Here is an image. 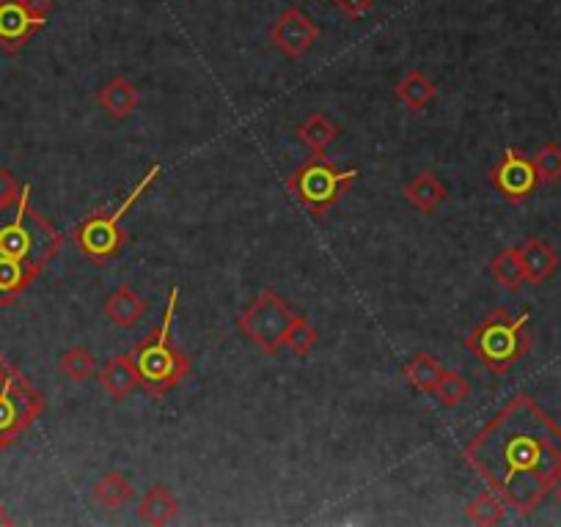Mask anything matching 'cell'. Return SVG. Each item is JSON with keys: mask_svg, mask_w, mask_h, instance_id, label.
<instances>
[{"mask_svg": "<svg viewBox=\"0 0 561 527\" xmlns=\"http://www.w3.org/2000/svg\"><path fill=\"white\" fill-rule=\"evenodd\" d=\"M319 39V28L306 12L301 9H287L281 17L272 23L270 42L278 52L287 58H303Z\"/></svg>", "mask_w": 561, "mask_h": 527, "instance_id": "obj_11", "label": "cell"}, {"mask_svg": "<svg viewBox=\"0 0 561 527\" xmlns=\"http://www.w3.org/2000/svg\"><path fill=\"white\" fill-rule=\"evenodd\" d=\"M317 338H319L317 330H314V327L308 325L301 314H297L295 319H292L290 332H287L284 347H290L295 354H308L314 347H317Z\"/></svg>", "mask_w": 561, "mask_h": 527, "instance_id": "obj_27", "label": "cell"}, {"mask_svg": "<svg viewBox=\"0 0 561 527\" xmlns=\"http://www.w3.org/2000/svg\"><path fill=\"white\" fill-rule=\"evenodd\" d=\"M553 492H556V497H559V503H561V478H559V483H556Z\"/></svg>", "mask_w": 561, "mask_h": 527, "instance_id": "obj_32", "label": "cell"}, {"mask_svg": "<svg viewBox=\"0 0 561 527\" xmlns=\"http://www.w3.org/2000/svg\"><path fill=\"white\" fill-rule=\"evenodd\" d=\"M7 525H14V519H12V516H9V511L3 508V505H0V527H7Z\"/></svg>", "mask_w": 561, "mask_h": 527, "instance_id": "obj_31", "label": "cell"}, {"mask_svg": "<svg viewBox=\"0 0 561 527\" xmlns=\"http://www.w3.org/2000/svg\"><path fill=\"white\" fill-rule=\"evenodd\" d=\"M176 305H179V286H171L160 327L149 332V336L130 352L138 376H141V387L147 393H152V396L168 393L171 387L179 385L187 376V371H190V363H187V358L179 352L174 338H171Z\"/></svg>", "mask_w": 561, "mask_h": 527, "instance_id": "obj_3", "label": "cell"}, {"mask_svg": "<svg viewBox=\"0 0 561 527\" xmlns=\"http://www.w3.org/2000/svg\"><path fill=\"white\" fill-rule=\"evenodd\" d=\"M36 272L25 264L12 261V258L0 256V305H14L20 294L36 281Z\"/></svg>", "mask_w": 561, "mask_h": 527, "instance_id": "obj_17", "label": "cell"}, {"mask_svg": "<svg viewBox=\"0 0 561 527\" xmlns=\"http://www.w3.org/2000/svg\"><path fill=\"white\" fill-rule=\"evenodd\" d=\"M160 174H163V165H152V168L141 176V181L132 187L130 196H127L114 212L89 214V218L74 229V242H78L80 253H85V256L94 258V261H108V258H114L116 253L121 250V245H125L121 220L130 214V209L141 201L143 192L154 185V179H157Z\"/></svg>", "mask_w": 561, "mask_h": 527, "instance_id": "obj_6", "label": "cell"}, {"mask_svg": "<svg viewBox=\"0 0 561 527\" xmlns=\"http://www.w3.org/2000/svg\"><path fill=\"white\" fill-rule=\"evenodd\" d=\"M61 245V231L31 203V185H23L14 201L0 203V256L25 264L39 276Z\"/></svg>", "mask_w": 561, "mask_h": 527, "instance_id": "obj_2", "label": "cell"}, {"mask_svg": "<svg viewBox=\"0 0 561 527\" xmlns=\"http://www.w3.org/2000/svg\"><path fill=\"white\" fill-rule=\"evenodd\" d=\"M443 407H459L471 399V385L457 371H443L441 382H437L435 393H432Z\"/></svg>", "mask_w": 561, "mask_h": 527, "instance_id": "obj_26", "label": "cell"}, {"mask_svg": "<svg viewBox=\"0 0 561 527\" xmlns=\"http://www.w3.org/2000/svg\"><path fill=\"white\" fill-rule=\"evenodd\" d=\"M336 12L344 20H361L374 9V0H334Z\"/></svg>", "mask_w": 561, "mask_h": 527, "instance_id": "obj_29", "label": "cell"}, {"mask_svg": "<svg viewBox=\"0 0 561 527\" xmlns=\"http://www.w3.org/2000/svg\"><path fill=\"white\" fill-rule=\"evenodd\" d=\"M58 368L63 371V376H69L72 382H89L91 376L97 374V358L94 352L85 347H72L61 354L58 360Z\"/></svg>", "mask_w": 561, "mask_h": 527, "instance_id": "obj_24", "label": "cell"}, {"mask_svg": "<svg viewBox=\"0 0 561 527\" xmlns=\"http://www.w3.org/2000/svg\"><path fill=\"white\" fill-rule=\"evenodd\" d=\"M94 497H97V503L105 505V508L110 511L121 508V505H127L132 500L130 478L119 470L105 472V476L97 481V487H94Z\"/></svg>", "mask_w": 561, "mask_h": 527, "instance_id": "obj_22", "label": "cell"}, {"mask_svg": "<svg viewBox=\"0 0 561 527\" xmlns=\"http://www.w3.org/2000/svg\"><path fill=\"white\" fill-rule=\"evenodd\" d=\"M147 314V300L130 286H119L110 292V297L105 300V316L114 321L116 327H136L138 321Z\"/></svg>", "mask_w": 561, "mask_h": 527, "instance_id": "obj_14", "label": "cell"}, {"mask_svg": "<svg viewBox=\"0 0 561 527\" xmlns=\"http://www.w3.org/2000/svg\"><path fill=\"white\" fill-rule=\"evenodd\" d=\"M528 347V314H510L506 308H495L482 325L474 327L468 336V349L484 368L495 374H506L515 363L526 358Z\"/></svg>", "mask_w": 561, "mask_h": 527, "instance_id": "obj_4", "label": "cell"}, {"mask_svg": "<svg viewBox=\"0 0 561 527\" xmlns=\"http://www.w3.org/2000/svg\"><path fill=\"white\" fill-rule=\"evenodd\" d=\"M493 187L510 201H523V198L531 196L539 187V174L537 165H534V157H526L517 149H506L501 163L493 168Z\"/></svg>", "mask_w": 561, "mask_h": 527, "instance_id": "obj_10", "label": "cell"}, {"mask_svg": "<svg viewBox=\"0 0 561 527\" xmlns=\"http://www.w3.org/2000/svg\"><path fill=\"white\" fill-rule=\"evenodd\" d=\"M521 258L528 283H545L548 278L556 276V270H559V253L553 250L550 242L539 239V236H531V239L523 242Z\"/></svg>", "mask_w": 561, "mask_h": 527, "instance_id": "obj_12", "label": "cell"}, {"mask_svg": "<svg viewBox=\"0 0 561 527\" xmlns=\"http://www.w3.org/2000/svg\"><path fill=\"white\" fill-rule=\"evenodd\" d=\"M295 316L297 314L287 305L284 297H278L272 289H265V292L248 305V311L239 316L237 325L261 352L276 354L284 347L287 332H290V325Z\"/></svg>", "mask_w": 561, "mask_h": 527, "instance_id": "obj_8", "label": "cell"}, {"mask_svg": "<svg viewBox=\"0 0 561 527\" xmlns=\"http://www.w3.org/2000/svg\"><path fill=\"white\" fill-rule=\"evenodd\" d=\"M405 198H408V203L413 209L430 214L435 212L441 203H446L448 190L435 174H419L416 179L408 181V187H405Z\"/></svg>", "mask_w": 561, "mask_h": 527, "instance_id": "obj_16", "label": "cell"}, {"mask_svg": "<svg viewBox=\"0 0 561 527\" xmlns=\"http://www.w3.org/2000/svg\"><path fill=\"white\" fill-rule=\"evenodd\" d=\"M358 168H339L323 154H314L308 163H303L295 174L290 176V190L303 209L312 214H325L347 190L352 179H358Z\"/></svg>", "mask_w": 561, "mask_h": 527, "instance_id": "obj_7", "label": "cell"}, {"mask_svg": "<svg viewBox=\"0 0 561 527\" xmlns=\"http://www.w3.org/2000/svg\"><path fill=\"white\" fill-rule=\"evenodd\" d=\"M534 165L542 181H559L561 179V147L556 143H545L537 154H534Z\"/></svg>", "mask_w": 561, "mask_h": 527, "instance_id": "obj_28", "label": "cell"}, {"mask_svg": "<svg viewBox=\"0 0 561 527\" xmlns=\"http://www.w3.org/2000/svg\"><path fill=\"white\" fill-rule=\"evenodd\" d=\"M437 89L435 83H432L430 78H426L424 72H408L402 80L397 83V96L399 102H402L405 107H410V110H426L430 107V102L435 99Z\"/></svg>", "mask_w": 561, "mask_h": 527, "instance_id": "obj_20", "label": "cell"}, {"mask_svg": "<svg viewBox=\"0 0 561 527\" xmlns=\"http://www.w3.org/2000/svg\"><path fill=\"white\" fill-rule=\"evenodd\" d=\"M100 385L114 401L127 399L136 387H141V376L132 363V354H119V358L108 360L100 371Z\"/></svg>", "mask_w": 561, "mask_h": 527, "instance_id": "obj_13", "label": "cell"}, {"mask_svg": "<svg viewBox=\"0 0 561 527\" xmlns=\"http://www.w3.org/2000/svg\"><path fill=\"white\" fill-rule=\"evenodd\" d=\"M490 270H493V278L510 292H517V289L526 283V270H523V258H521V247H506L501 250L499 256L493 258L490 264Z\"/></svg>", "mask_w": 561, "mask_h": 527, "instance_id": "obj_23", "label": "cell"}, {"mask_svg": "<svg viewBox=\"0 0 561 527\" xmlns=\"http://www.w3.org/2000/svg\"><path fill=\"white\" fill-rule=\"evenodd\" d=\"M20 190H23V185H20L17 176L9 168H0V203L14 201L20 196Z\"/></svg>", "mask_w": 561, "mask_h": 527, "instance_id": "obj_30", "label": "cell"}, {"mask_svg": "<svg viewBox=\"0 0 561 527\" xmlns=\"http://www.w3.org/2000/svg\"><path fill=\"white\" fill-rule=\"evenodd\" d=\"M339 136L341 129L336 127L325 113H312V116L297 127V138H301L314 154H325V149H328L330 143L339 141Z\"/></svg>", "mask_w": 561, "mask_h": 527, "instance_id": "obj_19", "label": "cell"}, {"mask_svg": "<svg viewBox=\"0 0 561 527\" xmlns=\"http://www.w3.org/2000/svg\"><path fill=\"white\" fill-rule=\"evenodd\" d=\"M52 0H0V50L14 56L47 25Z\"/></svg>", "mask_w": 561, "mask_h": 527, "instance_id": "obj_9", "label": "cell"}, {"mask_svg": "<svg viewBox=\"0 0 561 527\" xmlns=\"http://www.w3.org/2000/svg\"><path fill=\"white\" fill-rule=\"evenodd\" d=\"M443 371H446V368H443V365L437 363L432 354L419 352L416 358L408 360V365H405V379H408L410 385L416 387V390L430 393V396H432V393H435V387H437V382H441Z\"/></svg>", "mask_w": 561, "mask_h": 527, "instance_id": "obj_21", "label": "cell"}, {"mask_svg": "<svg viewBox=\"0 0 561 527\" xmlns=\"http://www.w3.org/2000/svg\"><path fill=\"white\" fill-rule=\"evenodd\" d=\"M45 410V396L0 352V450L12 448Z\"/></svg>", "mask_w": 561, "mask_h": 527, "instance_id": "obj_5", "label": "cell"}, {"mask_svg": "<svg viewBox=\"0 0 561 527\" xmlns=\"http://www.w3.org/2000/svg\"><path fill=\"white\" fill-rule=\"evenodd\" d=\"M463 459L506 508L528 516L553 494L561 478V426L528 393H517L474 434Z\"/></svg>", "mask_w": 561, "mask_h": 527, "instance_id": "obj_1", "label": "cell"}, {"mask_svg": "<svg viewBox=\"0 0 561 527\" xmlns=\"http://www.w3.org/2000/svg\"><path fill=\"white\" fill-rule=\"evenodd\" d=\"M97 102L114 118H127L136 110L138 102H141V94H138V89L127 78H114L97 91Z\"/></svg>", "mask_w": 561, "mask_h": 527, "instance_id": "obj_15", "label": "cell"}, {"mask_svg": "<svg viewBox=\"0 0 561 527\" xmlns=\"http://www.w3.org/2000/svg\"><path fill=\"white\" fill-rule=\"evenodd\" d=\"M504 514H506V503L499 497L495 492H484L479 494L477 500H471V505H468V519L474 522V525H482V527H493L499 525V522H504Z\"/></svg>", "mask_w": 561, "mask_h": 527, "instance_id": "obj_25", "label": "cell"}, {"mask_svg": "<svg viewBox=\"0 0 561 527\" xmlns=\"http://www.w3.org/2000/svg\"><path fill=\"white\" fill-rule=\"evenodd\" d=\"M138 514H141L143 522H149V525H168V522L176 519V514H179V503H176L174 494L168 492L165 487H152L143 492L141 497V508H138Z\"/></svg>", "mask_w": 561, "mask_h": 527, "instance_id": "obj_18", "label": "cell"}]
</instances>
